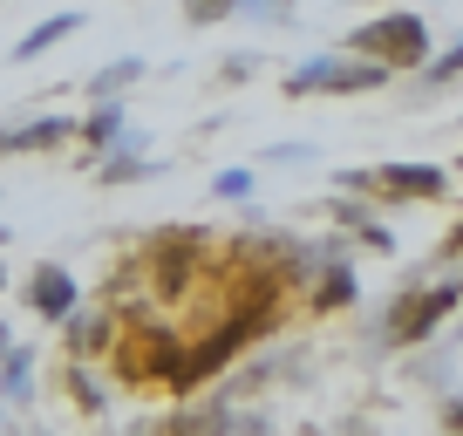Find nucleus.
<instances>
[{
  "mask_svg": "<svg viewBox=\"0 0 463 436\" xmlns=\"http://www.w3.org/2000/svg\"><path fill=\"white\" fill-rule=\"evenodd\" d=\"M457 307H463V273L443 280V287H409L402 300H389V314H382V341L416 348V341H430L436 327L457 314Z\"/></svg>",
  "mask_w": 463,
  "mask_h": 436,
  "instance_id": "obj_2",
  "label": "nucleus"
},
{
  "mask_svg": "<svg viewBox=\"0 0 463 436\" xmlns=\"http://www.w3.org/2000/svg\"><path fill=\"white\" fill-rule=\"evenodd\" d=\"M347 48L368 62H389V69H422L430 62V21L409 14V7H389V14L362 21V28L347 34Z\"/></svg>",
  "mask_w": 463,
  "mask_h": 436,
  "instance_id": "obj_1",
  "label": "nucleus"
},
{
  "mask_svg": "<svg viewBox=\"0 0 463 436\" xmlns=\"http://www.w3.org/2000/svg\"><path fill=\"white\" fill-rule=\"evenodd\" d=\"M0 252H7V225H0Z\"/></svg>",
  "mask_w": 463,
  "mask_h": 436,
  "instance_id": "obj_25",
  "label": "nucleus"
},
{
  "mask_svg": "<svg viewBox=\"0 0 463 436\" xmlns=\"http://www.w3.org/2000/svg\"><path fill=\"white\" fill-rule=\"evenodd\" d=\"M144 75H150V62H144V55H116V62H109V69H96V75H89V102H109V96H130V89H137V82H144Z\"/></svg>",
  "mask_w": 463,
  "mask_h": 436,
  "instance_id": "obj_13",
  "label": "nucleus"
},
{
  "mask_svg": "<svg viewBox=\"0 0 463 436\" xmlns=\"http://www.w3.org/2000/svg\"><path fill=\"white\" fill-rule=\"evenodd\" d=\"M436 416H443L449 436H463V395H443V409H436Z\"/></svg>",
  "mask_w": 463,
  "mask_h": 436,
  "instance_id": "obj_21",
  "label": "nucleus"
},
{
  "mask_svg": "<svg viewBox=\"0 0 463 436\" xmlns=\"http://www.w3.org/2000/svg\"><path fill=\"white\" fill-rule=\"evenodd\" d=\"M375 191H389V198H443L449 171H436V164H382Z\"/></svg>",
  "mask_w": 463,
  "mask_h": 436,
  "instance_id": "obj_7",
  "label": "nucleus"
},
{
  "mask_svg": "<svg viewBox=\"0 0 463 436\" xmlns=\"http://www.w3.org/2000/svg\"><path fill=\"white\" fill-rule=\"evenodd\" d=\"M0 436H7V430H0Z\"/></svg>",
  "mask_w": 463,
  "mask_h": 436,
  "instance_id": "obj_27",
  "label": "nucleus"
},
{
  "mask_svg": "<svg viewBox=\"0 0 463 436\" xmlns=\"http://www.w3.org/2000/svg\"><path fill=\"white\" fill-rule=\"evenodd\" d=\"M239 14V0H184V21L191 28H218V21Z\"/></svg>",
  "mask_w": 463,
  "mask_h": 436,
  "instance_id": "obj_18",
  "label": "nucleus"
},
{
  "mask_svg": "<svg viewBox=\"0 0 463 436\" xmlns=\"http://www.w3.org/2000/svg\"><path fill=\"white\" fill-rule=\"evenodd\" d=\"M252 69H260V55H232V62H225V82H246Z\"/></svg>",
  "mask_w": 463,
  "mask_h": 436,
  "instance_id": "obj_22",
  "label": "nucleus"
},
{
  "mask_svg": "<svg viewBox=\"0 0 463 436\" xmlns=\"http://www.w3.org/2000/svg\"><path fill=\"white\" fill-rule=\"evenodd\" d=\"M61 327H69V355H75V362H89V355H109V341H116V320H109V314H82V307H75Z\"/></svg>",
  "mask_w": 463,
  "mask_h": 436,
  "instance_id": "obj_11",
  "label": "nucleus"
},
{
  "mask_svg": "<svg viewBox=\"0 0 463 436\" xmlns=\"http://www.w3.org/2000/svg\"><path fill=\"white\" fill-rule=\"evenodd\" d=\"M307 157H314V144H273L266 150V164H307Z\"/></svg>",
  "mask_w": 463,
  "mask_h": 436,
  "instance_id": "obj_20",
  "label": "nucleus"
},
{
  "mask_svg": "<svg viewBox=\"0 0 463 436\" xmlns=\"http://www.w3.org/2000/svg\"><path fill=\"white\" fill-rule=\"evenodd\" d=\"M266 327H273V307H246V314H232L225 327H218V335L204 341L198 355H191V362H177V368H171V389H198V382L212 375V368H225L239 348H252V341H260Z\"/></svg>",
  "mask_w": 463,
  "mask_h": 436,
  "instance_id": "obj_4",
  "label": "nucleus"
},
{
  "mask_svg": "<svg viewBox=\"0 0 463 436\" xmlns=\"http://www.w3.org/2000/svg\"><path fill=\"white\" fill-rule=\"evenodd\" d=\"M389 62H347V55H307L287 69V96H368L389 89Z\"/></svg>",
  "mask_w": 463,
  "mask_h": 436,
  "instance_id": "obj_3",
  "label": "nucleus"
},
{
  "mask_svg": "<svg viewBox=\"0 0 463 436\" xmlns=\"http://www.w3.org/2000/svg\"><path fill=\"white\" fill-rule=\"evenodd\" d=\"M239 14L252 21V28H293V0H239Z\"/></svg>",
  "mask_w": 463,
  "mask_h": 436,
  "instance_id": "obj_16",
  "label": "nucleus"
},
{
  "mask_svg": "<svg viewBox=\"0 0 463 436\" xmlns=\"http://www.w3.org/2000/svg\"><path fill=\"white\" fill-rule=\"evenodd\" d=\"M96 177H102V185H144V177H157V164L144 157V137L130 130L123 144H109L96 157Z\"/></svg>",
  "mask_w": 463,
  "mask_h": 436,
  "instance_id": "obj_9",
  "label": "nucleus"
},
{
  "mask_svg": "<svg viewBox=\"0 0 463 436\" xmlns=\"http://www.w3.org/2000/svg\"><path fill=\"white\" fill-rule=\"evenodd\" d=\"M212 191H218L225 204H252V171H246V164H232V171L212 177Z\"/></svg>",
  "mask_w": 463,
  "mask_h": 436,
  "instance_id": "obj_17",
  "label": "nucleus"
},
{
  "mask_svg": "<svg viewBox=\"0 0 463 436\" xmlns=\"http://www.w3.org/2000/svg\"><path fill=\"white\" fill-rule=\"evenodd\" d=\"M0 287H7V266H0Z\"/></svg>",
  "mask_w": 463,
  "mask_h": 436,
  "instance_id": "obj_26",
  "label": "nucleus"
},
{
  "mask_svg": "<svg viewBox=\"0 0 463 436\" xmlns=\"http://www.w3.org/2000/svg\"><path fill=\"white\" fill-rule=\"evenodd\" d=\"M457 75H463V42H457V48H443L436 62H422V69H416V89H449Z\"/></svg>",
  "mask_w": 463,
  "mask_h": 436,
  "instance_id": "obj_15",
  "label": "nucleus"
},
{
  "mask_svg": "<svg viewBox=\"0 0 463 436\" xmlns=\"http://www.w3.org/2000/svg\"><path fill=\"white\" fill-rule=\"evenodd\" d=\"M457 171H463V164H457Z\"/></svg>",
  "mask_w": 463,
  "mask_h": 436,
  "instance_id": "obj_28",
  "label": "nucleus"
},
{
  "mask_svg": "<svg viewBox=\"0 0 463 436\" xmlns=\"http://www.w3.org/2000/svg\"><path fill=\"white\" fill-rule=\"evenodd\" d=\"M0 403H34V348H0Z\"/></svg>",
  "mask_w": 463,
  "mask_h": 436,
  "instance_id": "obj_12",
  "label": "nucleus"
},
{
  "mask_svg": "<svg viewBox=\"0 0 463 436\" xmlns=\"http://www.w3.org/2000/svg\"><path fill=\"white\" fill-rule=\"evenodd\" d=\"M457 252H463V225H457V232L443 239V260H457Z\"/></svg>",
  "mask_w": 463,
  "mask_h": 436,
  "instance_id": "obj_23",
  "label": "nucleus"
},
{
  "mask_svg": "<svg viewBox=\"0 0 463 436\" xmlns=\"http://www.w3.org/2000/svg\"><path fill=\"white\" fill-rule=\"evenodd\" d=\"M75 123L82 117H21V123H0V157H42V150L75 144Z\"/></svg>",
  "mask_w": 463,
  "mask_h": 436,
  "instance_id": "obj_5",
  "label": "nucleus"
},
{
  "mask_svg": "<svg viewBox=\"0 0 463 436\" xmlns=\"http://www.w3.org/2000/svg\"><path fill=\"white\" fill-rule=\"evenodd\" d=\"M82 7H61V14H48V21H34V28L28 34H21V42H14V62H42L48 55V48H61V42H69V34H82Z\"/></svg>",
  "mask_w": 463,
  "mask_h": 436,
  "instance_id": "obj_10",
  "label": "nucleus"
},
{
  "mask_svg": "<svg viewBox=\"0 0 463 436\" xmlns=\"http://www.w3.org/2000/svg\"><path fill=\"white\" fill-rule=\"evenodd\" d=\"M28 307L48 320V327H61V320H69L75 307H82V287H75V273H69V266L42 260V266L28 273Z\"/></svg>",
  "mask_w": 463,
  "mask_h": 436,
  "instance_id": "obj_6",
  "label": "nucleus"
},
{
  "mask_svg": "<svg viewBox=\"0 0 463 436\" xmlns=\"http://www.w3.org/2000/svg\"><path fill=\"white\" fill-rule=\"evenodd\" d=\"M75 137L89 144V157H102L109 144H123V137H130V109H123V96H109V102H89V117L75 123Z\"/></svg>",
  "mask_w": 463,
  "mask_h": 436,
  "instance_id": "obj_8",
  "label": "nucleus"
},
{
  "mask_svg": "<svg viewBox=\"0 0 463 436\" xmlns=\"http://www.w3.org/2000/svg\"><path fill=\"white\" fill-rule=\"evenodd\" d=\"M354 293H362V287H354V273H347L341 260L314 273V307H320V314H341V307H354Z\"/></svg>",
  "mask_w": 463,
  "mask_h": 436,
  "instance_id": "obj_14",
  "label": "nucleus"
},
{
  "mask_svg": "<svg viewBox=\"0 0 463 436\" xmlns=\"http://www.w3.org/2000/svg\"><path fill=\"white\" fill-rule=\"evenodd\" d=\"M7 341H14V335H7V320H0V348H7Z\"/></svg>",
  "mask_w": 463,
  "mask_h": 436,
  "instance_id": "obj_24",
  "label": "nucleus"
},
{
  "mask_svg": "<svg viewBox=\"0 0 463 436\" xmlns=\"http://www.w3.org/2000/svg\"><path fill=\"white\" fill-rule=\"evenodd\" d=\"M69 382H75V403H82V409H102V389L89 382V368H82V362L69 368Z\"/></svg>",
  "mask_w": 463,
  "mask_h": 436,
  "instance_id": "obj_19",
  "label": "nucleus"
}]
</instances>
